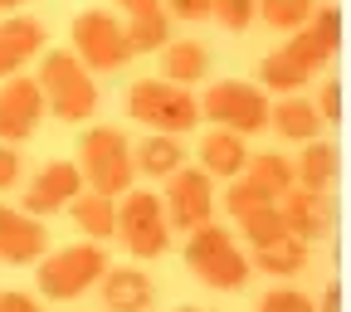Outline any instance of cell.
Instances as JSON below:
<instances>
[{
  "instance_id": "obj_26",
  "label": "cell",
  "mask_w": 351,
  "mask_h": 312,
  "mask_svg": "<svg viewBox=\"0 0 351 312\" xmlns=\"http://www.w3.org/2000/svg\"><path fill=\"white\" fill-rule=\"evenodd\" d=\"M258 78H263V88H274V93H283V98H288V93H298L302 83H313V73L298 69L283 49H278V54H269V59L258 64Z\"/></svg>"
},
{
  "instance_id": "obj_35",
  "label": "cell",
  "mask_w": 351,
  "mask_h": 312,
  "mask_svg": "<svg viewBox=\"0 0 351 312\" xmlns=\"http://www.w3.org/2000/svg\"><path fill=\"white\" fill-rule=\"evenodd\" d=\"M15 181H20V156H15V147L0 142V191H10Z\"/></svg>"
},
{
  "instance_id": "obj_8",
  "label": "cell",
  "mask_w": 351,
  "mask_h": 312,
  "mask_svg": "<svg viewBox=\"0 0 351 312\" xmlns=\"http://www.w3.org/2000/svg\"><path fill=\"white\" fill-rule=\"evenodd\" d=\"M73 59L88 69V73H112L132 59L127 49V34L122 25L108 15V10H83L73 20Z\"/></svg>"
},
{
  "instance_id": "obj_36",
  "label": "cell",
  "mask_w": 351,
  "mask_h": 312,
  "mask_svg": "<svg viewBox=\"0 0 351 312\" xmlns=\"http://www.w3.org/2000/svg\"><path fill=\"white\" fill-rule=\"evenodd\" d=\"M0 312H44L29 293H0Z\"/></svg>"
},
{
  "instance_id": "obj_25",
  "label": "cell",
  "mask_w": 351,
  "mask_h": 312,
  "mask_svg": "<svg viewBox=\"0 0 351 312\" xmlns=\"http://www.w3.org/2000/svg\"><path fill=\"white\" fill-rule=\"evenodd\" d=\"M239 176H254V181H263L274 195L293 191V161H288V156H278V152H249V161H244V171H239Z\"/></svg>"
},
{
  "instance_id": "obj_33",
  "label": "cell",
  "mask_w": 351,
  "mask_h": 312,
  "mask_svg": "<svg viewBox=\"0 0 351 312\" xmlns=\"http://www.w3.org/2000/svg\"><path fill=\"white\" fill-rule=\"evenodd\" d=\"M161 10H166L171 20H191V25H200V20L215 15V0H161Z\"/></svg>"
},
{
  "instance_id": "obj_39",
  "label": "cell",
  "mask_w": 351,
  "mask_h": 312,
  "mask_svg": "<svg viewBox=\"0 0 351 312\" xmlns=\"http://www.w3.org/2000/svg\"><path fill=\"white\" fill-rule=\"evenodd\" d=\"M20 5H29V0H0V10H20Z\"/></svg>"
},
{
  "instance_id": "obj_12",
  "label": "cell",
  "mask_w": 351,
  "mask_h": 312,
  "mask_svg": "<svg viewBox=\"0 0 351 312\" xmlns=\"http://www.w3.org/2000/svg\"><path fill=\"white\" fill-rule=\"evenodd\" d=\"M49 254V230L20 205H0V259L5 263H39Z\"/></svg>"
},
{
  "instance_id": "obj_34",
  "label": "cell",
  "mask_w": 351,
  "mask_h": 312,
  "mask_svg": "<svg viewBox=\"0 0 351 312\" xmlns=\"http://www.w3.org/2000/svg\"><path fill=\"white\" fill-rule=\"evenodd\" d=\"M313 108H317L322 127H327V122H341V83H337V78H327V83L317 88V103H313Z\"/></svg>"
},
{
  "instance_id": "obj_5",
  "label": "cell",
  "mask_w": 351,
  "mask_h": 312,
  "mask_svg": "<svg viewBox=\"0 0 351 312\" xmlns=\"http://www.w3.org/2000/svg\"><path fill=\"white\" fill-rule=\"evenodd\" d=\"M195 103H200V122H215V127H225V132H239V137L263 132V127H269V112H274L269 93L254 88V83H239V78L210 83Z\"/></svg>"
},
{
  "instance_id": "obj_1",
  "label": "cell",
  "mask_w": 351,
  "mask_h": 312,
  "mask_svg": "<svg viewBox=\"0 0 351 312\" xmlns=\"http://www.w3.org/2000/svg\"><path fill=\"white\" fill-rule=\"evenodd\" d=\"M34 83H39V93H44V108H49L59 122H88V117L98 112V83L88 78V69L73 59V49L44 54Z\"/></svg>"
},
{
  "instance_id": "obj_38",
  "label": "cell",
  "mask_w": 351,
  "mask_h": 312,
  "mask_svg": "<svg viewBox=\"0 0 351 312\" xmlns=\"http://www.w3.org/2000/svg\"><path fill=\"white\" fill-rule=\"evenodd\" d=\"M317 312H341V283H327V293H322Z\"/></svg>"
},
{
  "instance_id": "obj_21",
  "label": "cell",
  "mask_w": 351,
  "mask_h": 312,
  "mask_svg": "<svg viewBox=\"0 0 351 312\" xmlns=\"http://www.w3.org/2000/svg\"><path fill=\"white\" fill-rule=\"evenodd\" d=\"M132 166H137L142 176H156V181H166V176H176L186 166V152L176 137H161V132H152V137L142 147H132Z\"/></svg>"
},
{
  "instance_id": "obj_19",
  "label": "cell",
  "mask_w": 351,
  "mask_h": 312,
  "mask_svg": "<svg viewBox=\"0 0 351 312\" xmlns=\"http://www.w3.org/2000/svg\"><path fill=\"white\" fill-rule=\"evenodd\" d=\"M205 69H210V54H205L200 39H171L161 49V73L176 88H195L205 78Z\"/></svg>"
},
{
  "instance_id": "obj_15",
  "label": "cell",
  "mask_w": 351,
  "mask_h": 312,
  "mask_svg": "<svg viewBox=\"0 0 351 312\" xmlns=\"http://www.w3.org/2000/svg\"><path fill=\"white\" fill-rule=\"evenodd\" d=\"M103 288V302L108 312H152L156 307V283L142 274V269H132V263H108V274L98 278Z\"/></svg>"
},
{
  "instance_id": "obj_40",
  "label": "cell",
  "mask_w": 351,
  "mask_h": 312,
  "mask_svg": "<svg viewBox=\"0 0 351 312\" xmlns=\"http://www.w3.org/2000/svg\"><path fill=\"white\" fill-rule=\"evenodd\" d=\"M176 312H200V307H176Z\"/></svg>"
},
{
  "instance_id": "obj_9",
  "label": "cell",
  "mask_w": 351,
  "mask_h": 312,
  "mask_svg": "<svg viewBox=\"0 0 351 312\" xmlns=\"http://www.w3.org/2000/svg\"><path fill=\"white\" fill-rule=\"evenodd\" d=\"M161 210H166V225H171V230H181V235H191L195 225H210V210H215L210 176L195 171V166H181L176 176H166Z\"/></svg>"
},
{
  "instance_id": "obj_29",
  "label": "cell",
  "mask_w": 351,
  "mask_h": 312,
  "mask_svg": "<svg viewBox=\"0 0 351 312\" xmlns=\"http://www.w3.org/2000/svg\"><path fill=\"white\" fill-rule=\"evenodd\" d=\"M278 195L263 186V181H254V176H234L230 181V195H225V210L239 219V215H249V210H258V205H274Z\"/></svg>"
},
{
  "instance_id": "obj_7",
  "label": "cell",
  "mask_w": 351,
  "mask_h": 312,
  "mask_svg": "<svg viewBox=\"0 0 351 312\" xmlns=\"http://www.w3.org/2000/svg\"><path fill=\"white\" fill-rule=\"evenodd\" d=\"M117 239L132 259H161L171 249V225L166 210L152 191H127L117 205Z\"/></svg>"
},
{
  "instance_id": "obj_20",
  "label": "cell",
  "mask_w": 351,
  "mask_h": 312,
  "mask_svg": "<svg viewBox=\"0 0 351 312\" xmlns=\"http://www.w3.org/2000/svg\"><path fill=\"white\" fill-rule=\"evenodd\" d=\"M69 215H73V225L93 239V244H103V239H117V200L112 195H73V205H69Z\"/></svg>"
},
{
  "instance_id": "obj_37",
  "label": "cell",
  "mask_w": 351,
  "mask_h": 312,
  "mask_svg": "<svg viewBox=\"0 0 351 312\" xmlns=\"http://www.w3.org/2000/svg\"><path fill=\"white\" fill-rule=\"evenodd\" d=\"M117 5H122L132 20H137V15H156V10H161V0H117Z\"/></svg>"
},
{
  "instance_id": "obj_27",
  "label": "cell",
  "mask_w": 351,
  "mask_h": 312,
  "mask_svg": "<svg viewBox=\"0 0 351 312\" xmlns=\"http://www.w3.org/2000/svg\"><path fill=\"white\" fill-rule=\"evenodd\" d=\"M239 230L249 235V244H254V249L283 239V235H288V225H283V215H278V200H274V205H258V210H249V215H239Z\"/></svg>"
},
{
  "instance_id": "obj_2",
  "label": "cell",
  "mask_w": 351,
  "mask_h": 312,
  "mask_svg": "<svg viewBox=\"0 0 351 312\" xmlns=\"http://www.w3.org/2000/svg\"><path fill=\"white\" fill-rule=\"evenodd\" d=\"M78 176H83V186L93 191V195H127L132 191V176H137V166H132V142L122 137L117 127H93V132H83V142H78Z\"/></svg>"
},
{
  "instance_id": "obj_13",
  "label": "cell",
  "mask_w": 351,
  "mask_h": 312,
  "mask_svg": "<svg viewBox=\"0 0 351 312\" xmlns=\"http://www.w3.org/2000/svg\"><path fill=\"white\" fill-rule=\"evenodd\" d=\"M278 215H283L288 235L302 239V244H313V239H322L332 230V205H327L322 191H302V186L283 191L278 195Z\"/></svg>"
},
{
  "instance_id": "obj_22",
  "label": "cell",
  "mask_w": 351,
  "mask_h": 312,
  "mask_svg": "<svg viewBox=\"0 0 351 312\" xmlns=\"http://www.w3.org/2000/svg\"><path fill=\"white\" fill-rule=\"evenodd\" d=\"M302 263H307V244L293 239V235H283V239H274V244L254 249V269H258V274H274V278L302 274Z\"/></svg>"
},
{
  "instance_id": "obj_18",
  "label": "cell",
  "mask_w": 351,
  "mask_h": 312,
  "mask_svg": "<svg viewBox=\"0 0 351 312\" xmlns=\"http://www.w3.org/2000/svg\"><path fill=\"white\" fill-rule=\"evenodd\" d=\"M269 127L278 132V137H288V142H317L322 117H317L313 98H298V93H288V98H278V103H274Z\"/></svg>"
},
{
  "instance_id": "obj_10",
  "label": "cell",
  "mask_w": 351,
  "mask_h": 312,
  "mask_svg": "<svg viewBox=\"0 0 351 312\" xmlns=\"http://www.w3.org/2000/svg\"><path fill=\"white\" fill-rule=\"evenodd\" d=\"M73 195H83V176L73 161H49V166H39L29 176V186L20 195V210L44 219V215H54V210H69Z\"/></svg>"
},
{
  "instance_id": "obj_14",
  "label": "cell",
  "mask_w": 351,
  "mask_h": 312,
  "mask_svg": "<svg viewBox=\"0 0 351 312\" xmlns=\"http://www.w3.org/2000/svg\"><path fill=\"white\" fill-rule=\"evenodd\" d=\"M44 39H49V29H44V20H34V15L0 20V78H15L44 49Z\"/></svg>"
},
{
  "instance_id": "obj_3",
  "label": "cell",
  "mask_w": 351,
  "mask_h": 312,
  "mask_svg": "<svg viewBox=\"0 0 351 312\" xmlns=\"http://www.w3.org/2000/svg\"><path fill=\"white\" fill-rule=\"evenodd\" d=\"M127 112L137 117L147 132H161V137H181V132H195L200 122V103L191 88H176L166 78H137L127 93Z\"/></svg>"
},
{
  "instance_id": "obj_32",
  "label": "cell",
  "mask_w": 351,
  "mask_h": 312,
  "mask_svg": "<svg viewBox=\"0 0 351 312\" xmlns=\"http://www.w3.org/2000/svg\"><path fill=\"white\" fill-rule=\"evenodd\" d=\"M210 20H219L230 34H239V29L254 25V0H215V15Z\"/></svg>"
},
{
  "instance_id": "obj_31",
  "label": "cell",
  "mask_w": 351,
  "mask_h": 312,
  "mask_svg": "<svg viewBox=\"0 0 351 312\" xmlns=\"http://www.w3.org/2000/svg\"><path fill=\"white\" fill-rule=\"evenodd\" d=\"M307 29H313L332 54L341 49V10H337V5H317V10H313V20H307Z\"/></svg>"
},
{
  "instance_id": "obj_6",
  "label": "cell",
  "mask_w": 351,
  "mask_h": 312,
  "mask_svg": "<svg viewBox=\"0 0 351 312\" xmlns=\"http://www.w3.org/2000/svg\"><path fill=\"white\" fill-rule=\"evenodd\" d=\"M103 274H108V254H103V244L88 239V244H69V249L44 254L34 278H39V293H44V298L69 302V298H83Z\"/></svg>"
},
{
  "instance_id": "obj_16",
  "label": "cell",
  "mask_w": 351,
  "mask_h": 312,
  "mask_svg": "<svg viewBox=\"0 0 351 312\" xmlns=\"http://www.w3.org/2000/svg\"><path fill=\"white\" fill-rule=\"evenodd\" d=\"M337 171H341V152L332 147V142H302V152H298V161H293V186H302V191H322L327 195V186L337 181Z\"/></svg>"
},
{
  "instance_id": "obj_11",
  "label": "cell",
  "mask_w": 351,
  "mask_h": 312,
  "mask_svg": "<svg viewBox=\"0 0 351 312\" xmlns=\"http://www.w3.org/2000/svg\"><path fill=\"white\" fill-rule=\"evenodd\" d=\"M39 112H44V93H39L34 78H5L0 83V142L5 147L29 137L39 127Z\"/></svg>"
},
{
  "instance_id": "obj_23",
  "label": "cell",
  "mask_w": 351,
  "mask_h": 312,
  "mask_svg": "<svg viewBox=\"0 0 351 312\" xmlns=\"http://www.w3.org/2000/svg\"><path fill=\"white\" fill-rule=\"evenodd\" d=\"M122 34H127V49H132V54H156V49H166V44H171V15H166V10L137 15V20L122 25Z\"/></svg>"
},
{
  "instance_id": "obj_4",
  "label": "cell",
  "mask_w": 351,
  "mask_h": 312,
  "mask_svg": "<svg viewBox=\"0 0 351 312\" xmlns=\"http://www.w3.org/2000/svg\"><path fill=\"white\" fill-rule=\"evenodd\" d=\"M186 269L215 293H234L249 283V259L234 249V239L219 225H195L186 235Z\"/></svg>"
},
{
  "instance_id": "obj_30",
  "label": "cell",
  "mask_w": 351,
  "mask_h": 312,
  "mask_svg": "<svg viewBox=\"0 0 351 312\" xmlns=\"http://www.w3.org/2000/svg\"><path fill=\"white\" fill-rule=\"evenodd\" d=\"M258 312H317V307H313V298L298 293V288H269L258 298Z\"/></svg>"
},
{
  "instance_id": "obj_28",
  "label": "cell",
  "mask_w": 351,
  "mask_h": 312,
  "mask_svg": "<svg viewBox=\"0 0 351 312\" xmlns=\"http://www.w3.org/2000/svg\"><path fill=\"white\" fill-rule=\"evenodd\" d=\"M283 54H288L298 69H307V73H317V69H327V64H332V49H327V44H322L313 29H307V25H302V29H293V39L283 44Z\"/></svg>"
},
{
  "instance_id": "obj_17",
  "label": "cell",
  "mask_w": 351,
  "mask_h": 312,
  "mask_svg": "<svg viewBox=\"0 0 351 312\" xmlns=\"http://www.w3.org/2000/svg\"><path fill=\"white\" fill-rule=\"evenodd\" d=\"M244 161H249V147H244L239 132L210 127L200 137V171L205 176H230V181H234V176L244 171Z\"/></svg>"
},
{
  "instance_id": "obj_24",
  "label": "cell",
  "mask_w": 351,
  "mask_h": 312,
  "mask_svg": "<svg viewBox=\"0 0 351 312\" xmlns=\"http://www.w3.org/2000/svg\"><path fill=\"white\" fill-rule=\"evenodd\" d=\"M317 0H254V20H263L269 29H302L307 20H313Z\"/></svg>"
}]
</instances>
